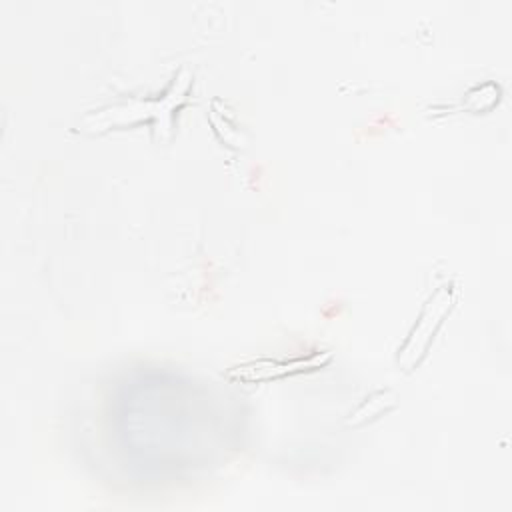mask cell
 Masks as SVG:
<instances>
[{
  "mask_svg": "<svg viewBox=\"0 0 512 512\" xmlns=\"http://www.w3.org/2000/svg\"><path fill=\"white\" fill-rule=\"evenodd\" d=\"M190 84V74L188 70H182L176 78L174 84L170 86V90L166 92V96L162 100H132L128 104H118V106H110L98 114H92L84 120L86 130H106L110 126H124V124H132V122H140L148 116L156 118V130L158 132H168L170 130V116L172 110L184 100V94L188 90Z\"/></svg>",
  "mask_w": 512,
  "mask_h": 512,
  "instance_id": "obj_1",
  "label": "cell"
},
{
  "mask_svg": "<svg viewBox=\"0 0 512 512\" xmlns=\"http://www.w3.org/2000/svg\"><path fill=\"white\" fill-rule=\"evenodd\" d=\"M454 290L450 286H440L424 304L420 318L416 320L414 328L410 330L404 346L398 354V364L402 368H412L426 352L430 340L434 338L438 326L442 324L444 316L450 312L454 304Z\"/></svg>",
  "mask_w": 512,
  "mask_h": 512,
  "instance_id": "obj_2",
  "label": "cell"
},
{
  "mask_svg": "<svg viewBox=\"0 0 512 512\" xmlns=\"http://www.w3.org/2000/svg\"><path fill=\"white\" fill-rule=\"evenodd\" d=\"M328 360V354L324 358H320V354L316 356H308V358H298V360H290V362H270V360H260L254 364H244L234 368L230 374L240 378V380H266V378H276V376H284L290 372H298L302 368H314L322 362Z\"/></svg>",
  "mask_w": 512,
  "mask_h": 512,
  "instance_id": "obj_3",
  "label": "cell"
},
{
  "mask_svg": "<svg viewBox=\"0 0 512 512\" xmlns=\"http://www.w3.org/2000/svg\"><path fill=\"white\" fill-rule=\"evenodd\" d=\"M394 404H396V394H394L392 390H378V392H374L370 398H366V400L362 402V406H360L354 414H350V418L346 420V424L356 426V424H362V422H366V420H372V418H376L380 412L392 408Z\"/></svg>",
  "mask_w": 512,
  "mask_h": 512,
  "instance_id": "obj_4",
  "label": "cell"
}]
</instances>
